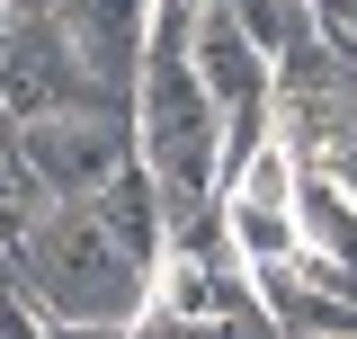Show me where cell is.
<instances>
[{"label":"cell","instance_id":"1","mask_svg":"<svg viewBox=\"0 0 357 339\" xmlns=\"http://www.w3.org/2000/svg\"><path fill=\"white\" fill-rule=\"evenodd\" d=\"M9 277H18V295H36L54 322H134V312L152 303V268H143L81 197L36 206V223L9 241Z\"/></svg>","mask_w":357,"mask_h":339},{"label":"cell","instance_id":"2","mask_svg":"<svg viewBox=\"0 0 357 339\" xmlns=\"http://www.w3.org/2000/svg\"><path fill=\"white\" fill-rule=\"evenodd\" d=\"M134 134H143L134 161L161 179V197H206V188H215L223 107L206 98V81L188 72L178 45H143V72H134Z\"/></svg>","mask_w":357,"mask_h":339},{"label":"cell","instance_id":"3","mask_svg":"<svg viewBox=\"0 0 357 339\" xmlns=\"http://www.w3.org/2000/svg\"><path fill=\"white\" fill-rule=\"evenodd\" d=\"M268 126L286 134V152L304 170L349 152L357 143V54H331L321 36L268 54Z\"/></svg>","mask_w":357,"mask_h":339},{"label":"cell","instance_id":"4","mask_svg":"<svg viewBox=\"0 0 357 339\" xmlns=\"http://www.w3.org/2000/svg\"><path fill=\"white\" fill-rule=\"evenodd\" d=\"M9 143L36 170L45 197H98L134 161V116L126 107H54V116H27Z\"/></svg>","mask_w":357,"mask_h":339},{"label":"cell","instance_id":"5","mask_svg":"<svg viewBox=\"0 0 357 339\" xmlns=\"http://www.w3.org/2000/svg\"><path fill=\"white\" fill-rule=\"evenodd\" d=\"M54 18H63V36H72V54H81L89 89H107V98L134 107V72H143V36H152V0H54Z\"/></svg>","mask_w":357,"mask_h":339},{"label":"cell","instance_id":"6","mask_svg":"<svg viewBox=\"0 0 357 339\" xmlns=\"http://www.w3.org/2000/svg\"><path fill=\"white\" fill-rule=\"evenodd\" d=\"M178 54H188V72L206 81V98H215L223 116H250V107H268V54L241 36V18H232L223 0H206V9L188 18Z\"/></svg>","mask_w":357,"mask_h":339},{"label":"cell","instance_id":"7","mask_svg":"<svg viewBox=\"0 0 357 339\" xmlns=\"http://www.w3.org/2000/svg\"><path fill=\"white\" fill-rule=\"evenodd\" d=\"M81 206L98 214V223H107V232H116V241H126L143 268L161 259V214H170V197H161V179H152L143 161H126L107 188H98V197H81Z\"/></svg>","mask_w":357,"mask_h":339},{"label":"cell","instance_id":"8","mask_svg":"<svg viewBox=\"0 0 357 339\" xmlns=\"http://www.w3.org/2000/svg\"><path fill=\"white\" fill-rule=\"evenodd\" d=\"M295 232H304V250L340 259V268L357 277V197L331 179V170H304V179H295Z\"/></svg>","mask_w":357,"mask_h":339},{"label":"cell","instance_id":"9","mask_svg":"<svg viewBox=\"0 0 357 339\" xmlns=\"http://www.w3.org/2000/svg\"><path fill=\"white\" fill-rule=\"evenodd\" d=\"M223 206H232V250H241V268H286V259L304 250L295 214H277V206H241V197H223Z\"/></svg>","mask_w":357,"mask_h":339},{"label":"cell","instance_id":"10","mask_svg":"<svg viewBox=\"0 0 357 339\" xmlns=\"http://www.w3.org/2000/svg\"><path fill=\"white\" fill-rule=\"evenodd\" d=\"M232 18H241V36L259 45V54H286V45L312 36V0H223Z\"/></svg>","mask_w":357,"mask_h":339},{"label":"cell","instance_id":"11","mask_svg":"<svg viewBox=\"0 0 357 339\" xmlns=\"http://www.w3.org/2000/svg\"><path fill=\"white\" fill-rule=\"evenodd\" d=\"M36 206H54V197L36 188V170L18 161V143H0V250H9V241L36 223Z\"/></svg>","mask_w":357,"mask_h":339},{"label":"cell","instance_id":"12","mask_svg":"<svg viewBox=\"0 0 357 339\" xmlns=\"http://www.w3.org/2000/svg\"><path fill=\"white\" fill-rule=\"evenodd\" d=\"M197 9H206V0H152V36H143V45H178Z\"/></svg>","mask_w":357,"mask_h":339},{"label":"cell","instance_id":"13","mask_svg":"<svg viewBox=\"0 0 357 339\" xmlns=\"http://www.w3.org/2000/svg\"><path fill=\"white\" fill-rule=\"evenodd\" d=\"M45 339H126V322H54L45 312Z\"/></svg>","mask_w":357,"mask_h":339},{"label":"cell","instance_id":"14","mask_svg":"<svg viewBox=\"0 0 357 339\" xmlns=\"http://www.w3.org/2000/svg\"><path fill=\"white\" fill-rule=\"evenodd\" d=\"M18 9H54V0H9V18H18Z\"/></svg>","mask_w":357,"mask_h":339},{"label":"cell","instance_id":"15","mask_svg":"<svg viewBox=\"0 0 357 339\" xmlns=\"http://www.w3.org/2000/svg\"><path fill=\"white\" fill-rule=\"evenodd\" d=\"M0 286H9V250H0Z\"/></svg>","mask_w":357,"mask_h":339},{"label":"cell","instance_id":"16","mask_svg":"<svg viewBox=\"0 0 357 339\" xmlns=\"http://www.w3.org/2000/svg\"><path fill=\"white\" fill-rule=\"evenodd\" d=\"M0 27H9V0H0Z\"/></svg>","mask_w":357,"mask_h":339},{"label":"cell","instance_id":"17","mask_svg":"<svg viewBox=\"0 0 357 339\" xmlns=\"http://www.w3.org/2000/svg\"><path fill=\"white\" fill-rule=\"evenodd\" d=\"M331 339H357V331H331Z\"/></svg>","mask_w":357,"mask_h":339}]
</instances>
